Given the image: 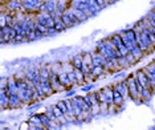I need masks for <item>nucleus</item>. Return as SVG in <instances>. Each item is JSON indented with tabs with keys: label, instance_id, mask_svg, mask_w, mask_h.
Returning a JSON list of instances; mask_svg holds the SVG:
<instances>
[{
	"label": "nucleus",
	"instance_id": "nucleus-1",
	"mask_svg": "<svg viewBox=\"0 0 155 130\" xmlns=\"http://www.w3.org/2000/svg\"><path fill=\"white\" fill-rule=\"evenodd\" d=\"M126 84H127V88H129V96L133 101H135L137 104H140L142 100H140V93L137 88V84H135V73L134 75H129L126 77Z\"/></svg>",
	"mask_w": 155,
	"mask_h": 130
},
{
	"label": "nucleus",
	"instance_id": "nucleus-2",
	"mask_svg": "<svg viewBox=\"0 0 155 130\" xmlns=\"http://www.w3.org/2000/svg\"><path fill=\"white\" fill-rule=\"evenodd\" d=\"M7 8L8 12H13V13H17L21 9L23 11V2L21 0H7L5 4H3Z\"/></svg>",
	"mask_w": 155,
	"mask_h": 130
},
{
	"label": "nucleus",
	"instance_id": "nucleus-3",
	"mask_svg": "<svg viewBox=\"0 0 155 130\" xmlns=\"http://www.w3.org/2000/svg\"><path fill=\"white\" fill-rule=\"evenodd\" d=\"M20 96V98H21L23 104L24 105H29L31 102H32L33 100V90L32 89H25V90H19V93H17Z\"/></svg>",
	"mask_w": 155,
	"mask_h": 130
},
{
	"label": "nucleus",
	"instance_id": "nucleus-4",
	"mask_svg": "<svg viewBox=\"0 0 155 130\" xmlns=\"http://www.w3.org/2000/svg\"><path fill=\"white\" fill-rule=\"evenodd\" d=\"M113 101H114V106L115 108H122L123 104H125V97L122 96L121 93L118 92L115 88H113Z\"/></svg>",
	"mask_w": 155,
	"mask_h": 130
},
{
	"label": "nucleus",
	"instance_id": "nucleus-5",
	"mask_svg": "<svg viewBox=\"0 0 155 130\" xmlns=\"http://www.w3.org/2000/svg\"><path fill=\"white\" fill-rule=\"evenodd\" d=\"M113 88H115V89H117L118 92L121 93L123 97H125V100H126L127 97H130V96H129V88H127V84H126V80L117 82L115 85H113Z\"/></svg>",
	"mask_w": 155,
	"mask_h": 130
},
{
	"label": "nucleus",
	"instance_id": "nucleus-6",
	"mask_svg": "<svg viewBox=\"0 0 155 130\" xmlns=\"http://www.w3.org/2000/svg\"><path fill=\"white\" fill-rule=\"evenodd\" d=\"M49 80H51L52 86H53V89H54L56 93H57V92H61V90L64 89V86L61 85V82H60V80H58V75H57V73L52 72V73H51V77H49Z\"/></svg>",
	"mask_w": 155,
	"mask_h": 130
},
{
	"label": "nucleus",
	"instance_id": "nucleus-7",
	"mask_svg": "<svg viewBox=\"0 0 155 130\" xmlns=\"http://www.w3.org/2000/svg\"><path fill=\"white\" fill-rule=\"evenodd\" d=\"M91 58H93V65L94 66H104L106 62V58L102 57L101 53H98L97 51L91 52Z\"/></svg>",
	"mask_w": 155,
	"mask_h": 130
},
{
	"label": "nucleus",
	"instance_id": "nucleus-8",
	"mask_svg": "<svg viewBox=\"0 0 155 130\" xmlns=\"http://www.w3.org/2000/svg\"><path fill=\"white\" fill-rule=\"evenodd\" d=\"M21 105H24V104H23L19 94H11V96H9V109H17L21 106Z\"/></svg>",
	"mask_w": 155,
	"mask_h": 130
},
{
	"label": "nucleus",
	"instance_id": "nucleus-9",
	"mask_svg": "<svg viewBox=\"0 0 155 130\" xmlns=\"http://www.w3.org/2000/svg\"><path fill=\"white\" fill-rule=\"evenodd\" d=\"M0 105H2V110L9 109V97L7 96L5 89H0Z\"/></svg>",
	"mask_w": 155,
	"mask_h": 130
},
{
	"label": "nucleus",
	"instance_id": "nucleus-10",
	"mask_svg": "<svg viewBox=\"0 0 155 130\" xmlns=\"http://www.w3.org/2000/svg\"><path fill=\"white\" fill-rule=\"evenodd\" d=\"M70 64L73 65L74 69H81L84 65V57L82 55H74L72 58H70Z\"/></svg>",
	"mask_w": 155,
	"mask_h": 130
},
{
	"label": "nucleus",
	"instance_id": "nucleus-11",
	"mask_svg": "<svg viewBox=\"0 0 155 130\" xmlns=\"http://www.w3.org/2000/svg\"><path fill=\"white\" fill-rule=\"evenodd\" d=\"M38 117H40V121H41V125H43V128L48 129V130H52L53 128V125H52V119L48 117L45 113H40L38 114Z\"/></svg>",
	"mask_w": 155,
	"mask_h": 130
},
{
	"label": "nucleus",
	"instance_id": "nucleus-12",
	"mask_svg": "<svg viewBox=\"0 0 155 130\" xmlns=\"http://www.w3.org/2000/svg\"><path fill=\"white\" fill-rule=\"evenodd\" d=\"M41 86H43V89H44V92L47 93V96H52V94H54V89H53V86H52V82H51V80H44V81H41Z\"/></svg>",
	"mask_w": 155,
	"mask_h": 130
},
{
	"label": "nucleus",
	"instance_id": "nucleus-13",
	"mask_svg": "<svg viewBox=\"0 0 155 130\" xmlns=\"http://www.w3.org/2000/svg\"><path fill=\"white\" fill-rule=\"evenodd\" d=\"M44 2H45V5H47V12L49 15H53L56 8H57L58 0H44Z\"/></svg>",
	"mask_w": 155,
	"mask_h": 130
},
{
	"label": "nucleus",
	"instance_id": "nucleus-14",
	"mask_svg": "<svg viewBox=\"0 0 155 130\" xmlns=\"http://www.w3.org/2000/svg\"><path fill=\"white\" fill-rule=\"evenodd\" d=\"M105 72H106V69H105L104 66H94V68L91 69L90 75L93 76L94 81H96V80L98 78V77H101V76H104V75H105Z\"/></svg>",
	"mask_w": 155,
	"mask_h": 130
},
{
	"label": "nucleus",
	"instance_id": "nucleus-15",
	"mask_svg": "<svg viewBox=\"0 0 155 130\" xmlns=\"http://www.w3.org/2000/svg\"><path fill=\"white\" fill-rule=\"evenodd\" d=\"M153 94H154V92L150 88H143L142 92H140V100H142L143 102H147V101L153 97Z\"/></svg>",
	"mask_w": 155,
	"mask_h": 130
},
{
	"label": "nucleus",
	"instance_id": "nucleus-16",
	"mask_svg": "<svg viewBox=\"0 0 155 130\" xmlns=\"http://www.w3.org/2000/svg\"><path fill=\"white\" fill-rule=\"evenodd\" d=\"M74 71V75L77 77V81H78V85H84L86 84V80H85V73L82 72V69H73Z\"/></svg>",
	"mask_w": 155,
	"mask_h": 130
},
{
	"label": "nucleus",
	"instance_id": "nucleus-17",
	"mask_svg": "<svg viewBox=\"0 0 155 130\" xmlns=\"http://www.w3.org/2000/svg\"><path fill=\"white\" fill-rule=\"evenodd\" d=\"M130 53H131V55L134 56V57H135L137 60H138V61H139V60L143 57L144 55H146V53H144V52L142 51V49H140V48L138 47V45H135V47H134V48L131 49V51H130Z\"/></svg>",
	"mask_w": 155,
	"mask_h": 130
},
{
	"label": "nucleus",
	"instance_id": "nucleus-18",
	"mask_svg": "<svg viewBox=\"0 0 155 130\" xmlns=\"http://www.w3.org/2000/svg\"><path fill=\"white\" fill-rule=\"evenodd\" d=\"M87 5H89L90 11H91V13H93V16H94V15H97V13L101 11V8L98 7V4H97L96 0H87Z\"/></svg>",
	"mask_w": 155,
	"mask_h": 130
},
{
	"label": "nucleus",
	"instance_id": "nucleus-19",
	"mask_svg": "<svg viewBox=\"0 0 155 130\" xmlns=\"http://www.w3.org/2000/svg\"><path fill=\"white\" fill-rule=\"evenodd\" d=\"M126 36H127V38L131 43L137 44V32L134 28H129V29H126Z\"/></svg>",
	"mask_w": 155,
	"mask_h": 130
},
{
	"label": "nucleus",
	"instance_id": "nucleus-20",
	"mask_svg": "<svg viewBox=\"0 0 155 130\" xmlns=\"http://www.w3.org/2000/svg\"><path fill=\"white\" fill-rule=\"evenodd\" d=\"M61 20H62V23L65 24V27L66 28H72L74 24H73V22H72V19H70V16H69V13L68 12H65L64 15L61 16Z\"/></svg>",
	"mask_w": 155,
	"mask_h": 130
},
{
	"label": "nucleus",
	"instance_id": "nucleus-21",
	"mask_svg": "<svg viewBox=\"0 0 155 130\" xmlns=\"http://www.w3.org/2000/svg\"><path fill=\"white\" fill-rule=\"evenodd\" d=\"M54 29L57 31V32H64V31H66L68 28L65 27V24L62 23V20H61V17H58V19H56V25H54Z\"/></svg>",
	"mask_w": 155,
	"mask_h": 130
},
{
	"label": "nucleus",
	"instance_id": "nucleus-22",
	"mask_svg": "<svg viewBox=\"0 0 155 130\" xmlns=\"http://www.w3.org/2000/svg\"><path fill=\"white\" fill-rule=\"evenodd\" d=\"M49 109L52 110V113L54 114V117L57 118V119H60L61 117H64V113L61 112V109H60L57 105H52V106H49Z\"/></svg>",
	"mask_w": 155,
	"mask_h": 130
},
{
	"label": "nucleus",
	"instance_id": "nucleus-23",
	"mask_svg": "<svg viewBox=\"0 0 155 130\" xmlns=\"http://www.w3.org/2000/svg\"><path fill=\"white\" fill-rule=\"evenodd\" d=\"M96 96H97V101H98V104H106V101H107V97H106V94L104 93V90H98V92H96Z\"/></svg>",
	"mask_w": 155,
	"mask_h": 130
},
{
	"label": "nucleus",
	"instance_id": "nucleus-24",
	"mask_svg": "<svg viewBox=\"0 0 155 130\" xmlns=\"http://www.w3.org/2000/svg\"><path fill=\"white\" fill-rule=\"evenodd\" d=\"M110 38L113 40V43H114V45H115L117 48H118V47H121V45L123 44L122 37H121V35H119V33H114V35H111Z\"/></svg>",
	"mask_w": 155,
	"mask_h": 130
},
{
	"label": "nucleus",
	"instance_id": "nucleus-25",
	"mask_svg": "<svg viewBox=\"0 0 155 130\" xmlns=\"http://www.w3.org/2000/svg\"><path fill=\"white\" fill-rule=\"evenodd\" d=\"M73 12H74V15L77 16V19L80 20L81 23H84V22H86L89 17H87V15L85 12H82V11H78V9H73Z\"/></svg>",
	"mask_w": 155,
	"mask_h": 130
},
{
	"label": "nucleus",
	"instance_id": "nucleus-26",
	"mask_svg": "<svg viewBox=\"0 0 155 130\" xmlns=\"http://www.w3.org/2000/svg\"><path fill=\"white\" fill-rule=\"evenodd\" d=\"M56 105H57V106H58L60 109H61V112H62V113H64V115L66 117V115H68V106H66V102H65V100H61V101H58V102L56 104Z\"/></svg>",
	"mask_w": 155,
	"mask_h": 130
},
{
	"label": "nucleus",
	"instance_id": "nucleus-27",
	"mask_svg": "<svg viewBox=\"0 0 155 130\" xmlns=\"http://www.w3.org/2000/svg\"><path fill=\"white\" fill-rule=\"evenodd\" d=\"M117 60H118V65H119V68H121V69H122V68H126V69H127L129 66H131L126 57H121V58H117Z\"/></svg>",
	"mask_w": 155,
	"mask_h": 130
},
{
	"label": "nucleus",
	"instance_id": "nucleus-28",
	"mask_svg": "<svg viewBox=\"0 0 155 130\" xmlns=\"http://www.w3.org/2000/svg\"><path fill=\"white\" fill-rule=\"evenodd\" d=\"M68 77H69L70 82H72L73 88H74V86H78V81H77V77H76V75H74V71L68 72Z\"/></svg>",
	"mask_w": 155,
	"mask_h": 130
},
{
	"label": "nucleus",
	"instance_id": "nucleus-29",
	"mask_svg": "<svg viewBox=\"0 0 155 130\" xmlns=\"http://www.w3.org/2000/svg\"><path fill=\"white\" fill-rule=\"evenodd\" d=\"M117 49H118V52H119V53H121V56H122V57H126V56H127V55L130 53L129 48H127V47H126V45H125V44H122V45H121V47H118Z\"/></svg>",
	"mask_w": 155,
	"mask_h": 130
},
{
	"label": "nucleus",
	"instance_id": "nucleus-30",
	"mask_svg": "<svg viewBox=\"0 0 155 130\" xmlns=\"http://www.w3.org/2000/svg\"><path fill=\"white\" fill-rule=\"evenodd\" d=\"M66 12L69 13V16H70V19H72V22L74 25H78V24H81V22L78 19H77V16L74 15V12H73V9H66Z\"/></svg>",
	"mask_w": 155,
	"mask_h": 130
},
{
	"label": "nucleus",
	"instance_id": "nucleus-31",
	"mask_svg": "<svg viewBox=\"0 0 155 130\" xmlns=\"http://www.w3.org/2000/svg\"><path fill=\"white\" fill-rule=\"evenodd\" d=\"M45 25H47L48 28H54V25H56V17L52 16V15H49L48 19H47V23H45Z\"/></svg>",
	"mask_w": 155,
	"mask_h": 130
},
{
	"label": "nucleus",
	"instance_id": "nucleus-32",
	"mask_svg": "<svg viewBox=\"0 0 155 130\" xmlns=\"http://www.w3.org/2000/svg\"><path fill=\"white\" fill-rule=\"evenodd\" d=\"M84 97V101H85V104L89 106L90 109H93V106H94V104H93V101H91V98H90V96H89V93L86 94V96H82Z\"/></svg>",
	"mask_w": 155,
	"mask_h": 130
},
{
	"label": "nucleus",
	"instance_id": "nucleus-33",
	"mask_svg": "<svg viewBox=\"0 0 155 130\" xmlns=\"http://www.w3.org/2000/svg\"><path fill=\"white\" fill-rule=\"evenodd\" d=\"M24 41H28L27 37L23 36V35H19V33H17L16 37H15V40H13V43H24Z\"/></svg>",
	"mask_w": 155,
	"mask_h": 130
},
{
	"label": "nucleus",
	"instance_id": "nucleus-34",
	"mask_svg": "<svg viewBox=\"0 0 155 130\" xmlns=\"http://www.w3.org/2000/svg\"><path fill=\"white\" fill-rule=\"evenodd\" d=\"M105 49V41L102 40V41H100V43H97V45H96V51L98 52V53H101L102 51Z\"/></svg>",
	"mask_w": 155,
	"mask_h": 130
},
{
	"label": "nucleus",
	"instance_id": "nucleus-35",
	"mask_svg": "<svg viewBox=\"0 0 155 130\" xmlns=\"http://www.w3.org/2000/svg\"><path fill=\"white\" fill-rule=\"evenodd\" d=\"M94 88V85L93 84H85V85H84L82 88H81V90H82V92H91V89H93Z\"/></svg>",
	"mask_w": 155,
	"mask_h": 130
},
{
	"label": "nucleus",
	"instance_id": "nucleus-36",
	"mask_svg": "<svg viewBox=\"0 0 155 130\" xmlns=\"http://www.w3.org/2000/svg\"><path fill=\"white\" fill-rule=\"evenodd\" d=\"M126 58H127V61L130 62V65H133V64H137V62H138V60H137L135 57H134V56H133L131 53H129L127 56H126Z\"/></svg>",
	"mask_w": 155,
	"mask_h": 130
},
{
	"label": "nucleus",
	"instance_id": "nucleus-37",
	"mask_svg": "<svg viewBox=\"0 0 155 130\" xmlns=\"http://www.w3.org/2000/svg\"><path fill=\"white\" fill-rule=\"evenodd\" d=\"M96 2H97V4H98V7H100L101 9H104L105 7H107V4H109L107 0H96Z\"/></svg>",
	"mask_w": 155,
	"mask_h": 130
},
{
	"label": "nucleus",
	"instance_id": "nucleus-38",
	"mask_svg": "<svg viewBox=\"0 0 155 130\" xmlns=\"http://www.w3.org/2000/svg\"><path fill=\"white\" fill-rule=\"evenodd\" d=\"M27 40H28V41H35V40H38V38H37V36H36V33H35V32H31V33L27 35Z\"/></svg>",
	"mask_w": 155,
	"mask_h": 130
},
{
	"label": "nucleus",
	"instance_id": "nucleus-39",
	"mask_svg": "<svg viewBox=\"0 0 155 130\" xmlns=\"http://www.w3.org/2000/svg\"><path fill=\"white\" fill-rule=\"evenodd\" d=\"M74 96H76V89H70V90H68V92L65 93V97H68V98H72Z\"/></svg>",
	"mask_w": 155,
	"mask_h": 130
},
{
	"label": "nucleus",
	"instance_id": "nucleus-40",
	"mask_svg": "<svg viewBox=\"0 0 155 130\" xmlns=\"http://www.w3.org/2000/svg\"><path fill=\"white\" fill-rule=\"evenodd\" d=\"M56 33H58V32L54 29V28H48V33H47V36H54Z\"/></svg>",
	"mask_w": 155,
	"mask_h": 130
},
{
	"label": "nucleus",
	"instance_id": "nucleus-41",
	"mask_svg": "<svg viewBox=\"0 0 155 130\" xmlns=\"http://www.w3.org/2000/svg\"><path fill=\"white\" fill-rule=\"evenodd\" d=\"M147 17H150V19H153L154 22H155V11L153 9V11H150L149 13H147Z\"/></svg>",
	"mask_w": 155,
	"mask_h": 130
},
{
	"label": "nucleus",
	"instance_id": "nucleus-42",
	"mask_svg": "<svg viewBox=\"0 0 155 130\" xmlns=\"http://www.w3.org/2000/svg\"><path fill=\"white\" fill-rule=\"evenodd\" d=\"M32 130H45V129L43 128V126H33Z\"/></svg>",
	"mask_w": 155,
	"mask_h": 130
},
{
	"label": "nucleus",
	"instance_id": "nucleus-43",
	"mask_svg": "<svg viewBox=\"0 0 155 130\" xmlns=\"http://www.w3.org/2000/svg\"><path fill=\"white\" fill-rule=\"evenodd\" d=\"M52 130H61L60 128H52Z\"/></svg>",
	"mask_w": 155,
	"mask_h": 130
},
{
	"label": "nucleus",
	"instance_id": "nucleus-44",
	"mask_svg": "<svg viewBox=\"0 0 155 130\" xmlns=\"http://www.w3.org/2000/svg\"><path fill=\"white\" fill-rule=\"evenodd\" d=\"M29 130H32V129H29Z\"/></svg>",
	"mask_w": 155,
	"mask_h": 130
},
{
	"label": "nucleus",
	"instance_id": "nucleus-45",
	"mask_svg": "<svg viewBox=\"0 0 155 130\" xmlns=\"http://www.w3.org/2000/svg\"><path fill=\"white\" fill-rule=\"evenodd\" d=\"M154 11H155V9H154Z\"/></svg>",
	"mask_w": 155,
	"mask_h": 130
}]
</instances>
